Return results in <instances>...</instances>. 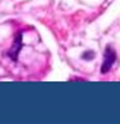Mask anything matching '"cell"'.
Listing matches in <instances>:
<instances>
[{
  "label": "cell",
  "instance_id": "cell-1",
  "mask_svg": "<svg viewBox=\"0 0 120 124\" xmlns=\"http://www.w3.org/2000/svg\"><path fill=\"white\" fill-rule=\"evenodd\" d=\"M116 61V53L115 50L112 49V46H106V50H105V60L102 63V69H101V72L106 74L110 71V69L112 67L114 62Z\"/></svg>",
  "mask_w": 120,
  "mask_h": 124
},
{
  "label": "cell",
  "instance_id": "cell-2",
  "mask_svg": "<svg viewBox=\"0 0 120 124\" xmlns=\"http://www.w3.org/2000/svg\"><path fill=\"white\" fill-rule=\"evenodd\" d=\"M22 48V35L21 34H17V36H15V40H14V45L13 48L9 50V56L13 58V60H17V56L19 53V50Z\"/></svg>",
  "mask_w": 120,
  "mask_h": 124
}]
</instances>
